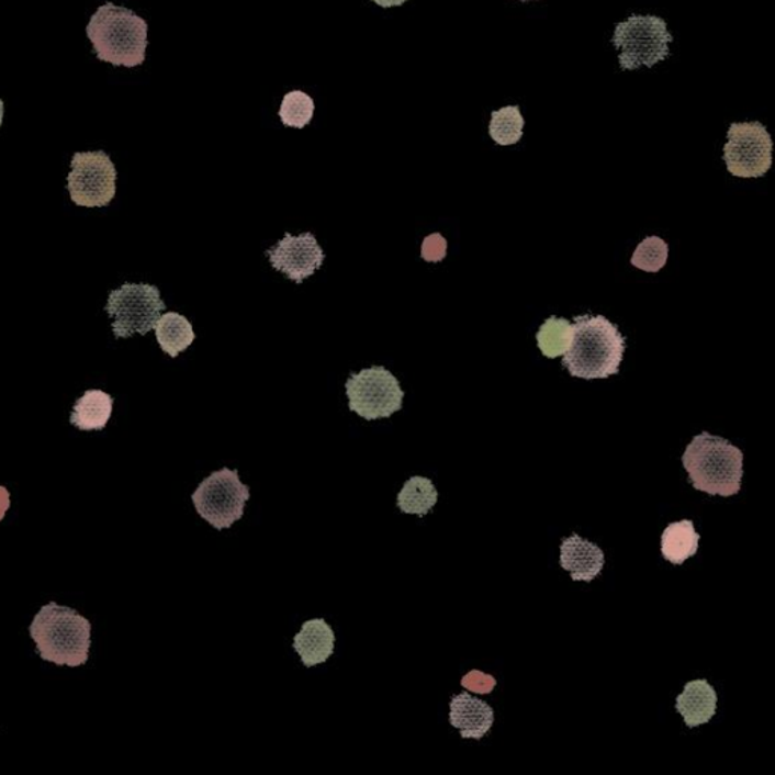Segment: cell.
I'll return each mask as SVG.
<instances>
[{"label": "cell", "instance_id": "6da1fadb", "mask_svg": "<svg viewBox=\"0 0 775 775\" xmlns=\"http://www.w3.org/2000/svg\"><path fill=\"white\" fill-rule=\"evenodd\" d=\"M625 351L626 338L617 325L603 315H577L562 366L573 378L607 379L619 373Z\"/></svg>", "mask_w": 775, "mask_h": 775}, {"label": "cell", "instance_id": "7a4b0ae2", "mask_svg": "<svg viewBox=\"0 0 775 775\" xmlns=\"http://www.w3.org/2000/svg\"><path fill=\"white\" fill-rule=\"evenodd\" d=\"M682 462L695 490L721 497L741 491L744 453L725 438L703 431L686 447Z\"/></svg>", "mask_w": 775, "mask_h": 775}, {"label": "cell", "instance_id": "3957f363", "mask_svg": "<svg viewBox=\"0 0 775 775\" xmlns=\"http://www.w3.org/2000/svg\"><path fill=\"white\" fill-rule=\"evenodd\" d=\"M147 27L134 11L108 2L91 15L87 37L101 61L131 69L146 59Z\"/></svg>", "mask_w": 775, "mask_h": 775}, {"label": "cell", "instance_id": "277c9868", "mask_svg": "<svg viewBox=\"0 0 775 775\" xmlns=\"http://www.w3.org/2000/svg\"><path fill=\"white\" fill-rule=\"evenodd\" d=\"M30 633L44 661L71 669L88 661L91 625L71 607L55 602L43 606L30 626Z\"/></svg>", "mask_w": 775, "mask_h": 775}, {"label": "cell", "instance_id": "5b68a950", "mask_svg": "<svg viewBox=\"0 0 775 775\" xmlns=\"http://www.w3.org/2000/svg\"><path fill=\"white\" fill-rule=\"evenodd\" d=\"M674 37L665 20L658 15L632 14L615 27L613 44L619 49L622 70L656 66L670 58V43Z\"/></svg>", "mask_w": 775, "mask_h": 775}, {"label": "cell", "instance_id": "8992f818", "mask_svg": "<svg viewBox=\"0 0 775 775\" xmlns=\"http://www.w3.org/2000/svg\"><path fill=\"white\" fill-rule=\"evenodd\" d=\"M164 310L167 306L161 291L150 283H123L119 290L111 291L105 306L106 314L113 318L115 338L149 334Z\"/></svg>", "mask_w": 775, "mask_h": 775}, {"label": "cell", "instance_id": "52a82bcc", "mask_svg": "<svg viewBox=\"0 0 775 775\" xmlns=\"http://www.w3.org/2000/svg\"><path fill=\"white\" fill-rule=\"evenodd\" d=\"M249 498V486L239 481L238 471L226 467L207 475L191 495L198 514L217 530L229 529L239 521Z\"/></svg>", "mask_w": 775, "mask_h": 775}, {"label": "cell", "instance_id": "ba28073f", "mask_svg": "<svg viewBox=\"0 0 775 775\" xmlns=\"http://www.w3.org/2000/svg\"><path fill=\"white\" fill-rule=\"evenodd\" d=\"M349 409L363 419L390 418L403 407L405 391L385 367L373 366L351 373L346 382Z\"/></svg>", "mask_w": 775, "mask_h": 775}, {"label": "cell", "instance_id": "9c48e42d", "mask_svg": "<svg viewBox=\"0 0 775 775\" xmlns=\"http://www.w3.org/2000/svg\"><path fill=\"white\" fill-rule=\"evenodd\" d=\"M67 190L78 206L102 207L115 198L117 170L103 150L79 151L71 158Z\"/></svg>", "mask_w": 775, "mask_h": 775}, {"label": "cell", "instance_id": "30bf717a", "mask_svg": "<svg viewBox=\"0 0 775 775\" xmlns=\"http://www.w3.org/2000/svg\"><path fill=\"white\" fill-rule=\"evenodd\" d=\"M725 146L727 170L737 178H762L773 166V138L761 122L733 123Z\"/></svg>", "mask_w": 775, "mask_h": 775}, {"label": "cell", "instance_id": "8fae6325", "mask_svg": "<svg viewBox=\"0 0 775 775\" xmlns=\"http://www.w3.org/2000/svg\"><path fill=\"white\" fill-rule=\"evenodd\" d=\"M266 255L276 271L287 274V278L297 285L322 269L326 259L325 251L311 232L297 237L287 232L285 237L267 250Z\"/></svg>", "mask_w": 775, "mask_h": 775}, {"label": "cell", "instance_id": "7c38bea8", "mask_svg": "<svg viewBox=\"0 0 775 775\" xmlns=\"http://www.w3.org/2000/svg\"><path fill=\"white\" fill-rule=\"evenodd\" d=\"M561 566L574 582H593L605 566V553L597 544L573 533L561 544Z\"/></svg>", "mask_w": 775, "mask_h": 775}, {"label": "cell", "instance_id": "4fadbf2b", "mask_svg": "<svg viewBox=\"0 0 775 775\" xmlns=\"http://www.w3.org/2000/svg\"><path fill=\"white\" fill-rule=\"evenodd\" d=\"M450 725L463 739H482L494 725V710L488 703L469 693L454 695L450 701Z\"/></svg>", "mask_w": 775, "mask_h": 775}, {"label": "cell", "instance_id": "5bb4252c", "mask_svg": "<svg viewBox=\"0 0 775 775\" xmlns=\"http://www.w3.org/2000/svg\"><path fill=\"white\" fill-rule=\"evenodd\" d=\"M717 690L706 678L686 683L683 693L675 698V709L689 729L707 725L717 714Z\"/></svg>", "mask_w": 775, "mask_h": 775}, {"label": "cell", "instance_id": "9a60e30c", "mask_svg": "<svg viewBox=\"0 0 775 775\" xmlns=\"http://www.w3.org/2000/svg\"><path fill=\"white\" fill-rule=\"evenodd\" d=\"M335 641L337 638L332 627L325 619L315 618L303 622L301 632L294 637L293 649L297 651L303 665L313 669L325 663L334 654Z\"/></svg>", "mask_w": 775, "mask_h": 775}, {"label": "cell", "instance_id": "2e32d148", "mask_svg": "<svg viewBox=\"0 0 775 775\" xmlns=\"http://www.w3.org/2000/svg\"><path fill=\"white\" fill-rule=\"evenodd\" d=\"M114 398L105 391L88 390L75 403L70 423L79 430L105 429L113 414Z\"/></svg>", "mask_w": 775, "mask_h": 775}, {"label": "cell", "instance_id": "e0dca14e", "mask_svg": "<svg viewBox=\"0 0 775 775\" xmlns=\"http://www.w3.org/2000/svg\"><path fill=\"white\" fill-rule=\"evenodd\" d=\"M698 541H700V535L695 530L694 521L682 519V521L671 523L662 533L663 558L674 565H682L697 554Z\"/></svg>", "mask_w": 775, "mask_h": 775}, {"label": "cell", "instance_id": "ac0fdd59", "mask_svg": "<svg viewBox=\"0 0 775 775\" xmlns=\"http://www.w3.org/2000/svg\"><path fill=\"white\" fill-rule=\"evenodd\" d=\"M157 341L162 351L170 358H178L182 351L193 345L195 334L193 325L187 317L178 313H167L159 317L157 326Z\"/></svg>", "mask_w": 775, "mask_h": 775}, {"label": "cell", "instance_id": "d6986e66", "mask_svg": "<svg viewBox=\"0 0 775 775\" xmlns=\"http://www.w3.org/2000/svg\"><path fill=\"white\" fill-rule=\"evenodd\" d=\"M438 502V491L434 482L423 475H414L403 485L397 495V506L403 514L425 517Z\"/></svg>", "mask_w": 775, "mask_h": 775}, {"label": "cell", "instance_id": "ffe728a7", "mask_svg": "<svg viewBox=\"0 0 775 775\" xmlns=\"http://www.w3.org/2000/svg\"><path fill=\"white\" fill-rule=\"evenodd\" d=\"M573 339V325L566 318L550 317L539 327L537 341L539 350L546 358L563 357L570 349Z\"/></svg>", "mask_w": 775, "mask_h": 775}, {"label": "cell", "instance_id": "44dd1931", "mask_svg": "<svg viewBox=\"0 0 775 775\" xmlns=\"http://www.w3.org/2000/svg\"><path fill=\"white\" fill-rule=\"evenodd\" d=\"M525 117L519 106H505L491 114L490 135L498 146H513L523 137Z\"/></svg>", "mask_w": 775, "mask_h": 775}, {"label": "cell", "instance_id": "7402d4cb", "mask_svg": "<svg viewBox=\"0 0 775 775\" xmlns=\"http://www.w3.org/2000/svg\"><path fill=\"white\" fill-rule=\"evenodd\" d=\"M314 111L315 103L313 98L301 90H295L290 91L283 98L279 117H281L283 125L303 130L313 120Z\"/></svg>", "mask_w": 775, "mask_h": 775}, {"label": "cell", "instance_id": "603a6c76", "mask_svg": "<svg viewBox=\"0 0 775 775\" xmlns=\"http://www.w3.org/2000/svg\"><path fill=\"white\" fill-rule=\"evenodd\" d=\"M670 247L659 237H647L639 243L632 257V266L647 273H658L669 261Z\"/></svg>", "mask_w": 775, "mask_h": 775}, {"label": "cell", "instance_id": "cb8c5ba5", "mask_svg": "<svg viewBox=\"0 0 775 775\" xmlns=\"http://www.w3.org/2000/svg\"><path fill=\"white\" fill-rule=\"evenodd\" d=\"M461 685L467 690H473L475 694L493 693L497 681L491 674L482 673V671L473 670L469 674L463 675Z\"/></svg>", "mask_w": 775, "mask_h": 775}, {"label": "cell", "instance_id": "d4e9b609", "mask_svg": "<svg viewBox=\"0 0 775 775\" xmlns=\"http://www.w3.org/2000/svg\"><path fill=\"white\" fill-rule=\"evenodd\" d=\"M447 257V239L441 234H431L422 245V258L427 262H441Z\"/></svg>", "mask_w": 775, "mask_h": 775}, {"label": "cell", "instance_id": "484cf974", "mask_svg": "<svg viewBox=\"0 0 775 775\" xmlns=\"http://www.w3.org/2000/svg\"><path fill=\"white\" fill-rule=\"evenodd\" d=\"M10 493L5 486H0V521L5 517L7 510L10 509Z\"/></svg>", "mask_w": 775, "mask_h": 775}, {"label": "cell", "instance_id": "4316f807", "mask_svg": "<svg viewBox=\"0 0 775 775\" xmlns=\"http://www.w3.org/2000/svg\"><path fill=\"white\" fill-rule=\"evenodd\" d=\"M373 2L378 3V5L382 8H391L401 7L403 3L407 2V0H373Z\"/></svg>", "mask_w": 775, "mask_h": 775}, {"label": "cell", "instance_id": "83f0119b", "mask_svg": "<svg viewBox=\"0 0 775 775\" xmlns=\"http://www.w3.org/2000/svg\"><path fill=\"white\" fill-rule=\"evenodd\" d=\"M3 114H5V110H3V101H2V99H0V126H2Z\"/></svg>", "mask_w": 775, "mask_h": 775}, {"label": "cell", "instance_id": "f1b7e54d", "mask_svg": "<svg viewBox=\"0 0 775 775\" xmlns=\"http://www.w3.org/2000/svg\"><path fill=\"white\" fill-rule=\"evenodd\" d=\"M519 2H530V0H519Z\"/></svg>", "mask_w": 775, "mask_h": 775}]
</instances>
